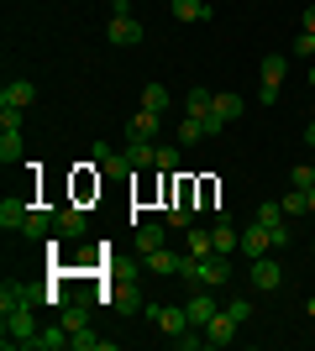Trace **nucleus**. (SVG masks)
<instances>
[{
	"mask_svg": "<svg viewBox=\"0 0 315 351\" xmlns=\"http://www.w3.org/2000/svg\"><path fill=\"white\" fill-rule=\"evenodd\" d=\"M179 278L200 283V289H226V283H231V263H226L221 252H210V257H189V252H184V273Z\"/></svg>",
	"mask_w": 315,
	"mask_h": 351,
	"instance_id": "1",
	"label": "nucleus"
},
{
	"mask_svg": "<svg viewBox=\"0 0 315 351\" xmlns=\"http://www.w3.org/2000/svg\"><path fill=\"white\" fill-rule=\"evenodd\" d=\"M5 346H32L37 341V320H32V304H21V309H5Z\"/></svg>",
	"mask_w": 315,
	"mask_h": 351,
	"instance_id": "2",
	"label": "nucleus"
},
{
	"mask_svg": "<svg viewBox=\"0 0 315 351\" xmlns=\"http://www.w3.org/2000/svg\"><path fill=\"white\" fill-rule=\"evenodd\" d=\"M237 116H242V95H215V100H210V110H205L200 121H205V132L215 136L226 121H237Z\"/></svg>",
	"mask_w": 315,
	"mask_h": 351,
	"instance_id": "3",
	"label": "nucleus"
},
{
	"mask_svg": "<svg viewBox=\"0 0 315 351\" xmlns=\"http://www.w3.org/2000/svg\"><path fill=\"white\" fill-rule=\"evenodd\" d=\"M21 236H32V241H47V236H58V210L32 205V215H27V226H21Z\"/></svg>",
	"mask_w": 315,
	"mask_h": 351,
	"instance_id": "4",
	"label": "nucleus"
},
{
	"mask_svg": "<svg viewBox=\"0 0 315 351\" xmlns=\"http://www.w3.org/2000/svg\"><path fill=\"white\" fill-rule=\"evenodd\" d=\"M231 341H237V320H231V315H226V309H215V315H210V325H205V346H231Z\"/></svg>",
	"mask_w": 315,
	"mask_h": 351,
	"instance_id": "5",
	"label": "nucleus"
},
{
	"mask_svg": "<svg viewBox=\"0 0 315 351\" xmlns=\"http://www.w3.org/2000/svg\"><path fill=\"white\" fill-rule=\"evenodd\" d=\"M279 283H284V267L273 263V257H253V289L257 293H273Z\"/></svg>",
	"mask_w": 315,
	"mask_h": 351,
	"instance_id": "6",
	"label": "nucleus"
},
{
	"mask_svg": "<svg viewBox=\"0 0 315 351\" xmlns=\"http://www.w3.org/2000/svg\"><path fill=\"white\" fill-rule=\"evenodd\" d=\"M105 37H110L116 47H132V43H142V21H137V16H110Z\"/></svg>",
	"mask_w": 315,
	"mask_h": 351,
	"instance_id": "7",
	"label": "nucleus"
},
{
	"mask_svg": "<svg viewBox=\"0 0 315 351\" xmlns=\"http://www.w3.org/2000/svg\"><path fill=\"white\" fill-rule=\"evenodd\" d=\"M32 100H37V84H27V79H11L0 89V110H27Z\"/></svg>",
	"mask_w": 315,
	"mask_h": 351,
	"instance_id": "8",
	"label": "nucleus"
},
{
	"mask_svg": "<svg viewBox=\"0 0 315 351\" xmlns=\"http://www.w3.org/2000/svg\"><path fill=\"white\" fill-rule=\"evenodd\" d=\"M210 247L221 252V257H226V252H242V231L231 226V220H226V210H221V220L210 226Z\"/></svg>",
	"mask_w": 315,
	"mask_h": 351,
	"instance_id": "9",
	"label": "nucleus"
},
{
	"mask_svg": "<svg viewBox=\"0 0 315 351\" xmlns=\"http://www.w3.org/2000/svg\"><path fill=\"white\" fill-rule=\"evenodd\" d=\"M148 267L158 273V278H179V273H184V252L158 247V252H148Z\"/></svg>",
	"mask_w": 315,
	"mask_h": 351,
	"instance_id": "10",
	"label": "nucleus"
},
{
	"mask_svg": "<svg viewBox=\"0 0 315 351\" xmlns=\"http://www.w3.org/2000/svg\"><path fill=\"white\" fill-rule=\"evenodd\" d=\"M126 162H132V168H158V142H148V136H126Z\"/></svg>",
	"mask_w": 315,
	"mask_h": 351,
	"instance_id": "11",
	"label": "nucleus"
},
{
	"mask_svg": "<svg viewBox=\"0 0 315 351\" xmlns=\"http://www.w3.org/2000/svg\"><path fill=\"white\" fill-rule=\"evenodd\" d=\"M184 309H189V325H195V330H205V325H210V315H215L221 304H215V293L205 289V293H195V299H189Z\"/></svg>",
	"mask_w": 315,
	"mask_h": 351,
	"instance_id": "12",
	"label": "nucleus"
},
{
	"mask_svg": "<svg viewBox=\"0 0 315 351\" xmlns=\"http://www.w3.org/2000/svg\"><path fill=\"white\" fill-rule=\"evenodd\" d=\"M158 330H168V336H184V330H189V309L158 304Z\"/></svg>",
	"mask_w": 315,
	"mask_h": 351,
	"instance_id": "13",
	"label": "nucleus"
},
{
	"mask_svg": "<svg viewBox=\"0 0 315 351\" xmlns=\"http://www.w3.org/2000/svg\"><path fill=\"white\" fill-rule=\"evenodd\" d=\"M273 247V236H268V226L263 220H253L247 231H242V252H253V257H263V252Z\"/></svg>",
	"mask_w": 315,
	"mask_h": 351,
	"instance_id": "14",
	"label": "nucleus"
},
{
	"mask_svg": "<svg viewBox=\"0 0 315 351\" xmlns=\"http://www.w3.org/2000/svg\"><path fill=\"white\" fill-rule=\"evenodd\" d=\"M174 21H210V5L205 0H168Z\"/></svg>",
	"mask_w": 315,
	"mask_h": 351,
	"instance_id": "15",
	"label": "nucleus"
},
{
	"mask_svg": "<svg viewBox=\"0 0 315 351\" xmlns=\"http://www.w3.org/2000/svg\"><path fill=\"white\" fill-rule=\"evenodd\" d=\"M27 215H32L27 199H5V205H0V226H5V231H21V226H27Z\"/></svg>",
	"mask_w": 315,
	"mask_h": 351,
	"instance_id": "16",
	"label": "nucleus"
},
{
	"mask_svg": "<svg viewBox=\"0 0 315 351\" xmlns=\"http://www.w3.org/2000/svg\"><path fill=\"white\" fill-rule=\"evenodd\" d=\"M58 346H69V325H47V330H37V341H32V351H58Z\"/></svg>",
	"mask_w": 315,
	"mask_h": 351,
	"instance_id": "17",
	"label": "nucleus"
},
{
	"mask_svg": "<svg viewBox=\"0 0 315 351\" xmlns=\"http://www.w3.org/2000/svg\"><path fill=\"white\" fill-rule=\"evenodd\" d=\"M158 126H163V116H152V110H137L132 121H126V136H158Z\"/></svg>",
	"mask_w": 315,
	"mask_h": 351,
	"instance_id": "18",
	"label": "nucleus"
},
{
	"mask_svg": "<svg viewBox=\"0 0 315 351\" xmlns=\"http://www.w3.org/2000/svg\"><path fill=\"white\" fill-rule=\"evenodd\" d=\"M163 220H168V226H184V231H189V220H195V205H189V189H179V199H174V205L163 210Z\"/></svg>",
	"mask_w": 315,
	"mask_h": 351,
	"instance_id": "19",
	"label": "nucleus"
},
{
	"mask_svg": "<svg viewBox=\"0 0 315 351\" xmlns=\"http://www.w3.org/2000/svg\"><path fill=\"white\" fill-rule=\"evenodd\" d=\"M84 226H90V220H84V210H79V205L58 210V236H84Z\"/></svg>",
	"mask_w": 315,
	"mask_h": 351,
	"instance_id": "20",
	"label": "nucleus"
},
{
	"mask_svg": "<svg viewBox=\"0 0 315 351\" xmlns=\"http://www.w3.org/2000/svg\"><path fill=\"white\" fill-rule=\"evenodd\" d=\"M69 346H79V351H110V346H116V341L95 336L90 325H84V330H69Z\"/></svg>",
	"mask_w": 315,
	"mask_h": 351,
	"instance_id": "21",
	"label": "nucleus"
},
{
	"mask_svg": "<svg viewBox=\"0 0 315 351\" xmlns=\"http://www.w3.org/2000/svg\"><path fill=\"white\" fill-rule=\"evenodd\" d=\"M284 73H289L284 53H263V84H284Z\"/></svg>",
	"mask_w": 315,
	"mask_h": 351,
	"instance_id": "22",
	"label": "nucleus"
},
{
	"mask_svg": "<svg viewBox=\"0 0 315 351\" xmlns=\"http://www.w3.org/2000/svg\"><path fill=\"white\" fill-rule=\"evenodd\" d=\"M168 105H174V100H168V89H163V84H142V110H152V116H163Z\"/></svg>",
	"mask_w": 315,
	"mask_h": 351,
	"instance_id": "23",
	"label": "nucleus"
},
{
	"mask_svg": "<svg viewBox=\"0 0 315 351\" xmlns=\"http://www.w3.org/2000/svg\"><path fill=\"white\" fill-rule=\"evenodd\" d=\"M0 162H5V168H11V162H21V132H16V126H5V132H0Z\"/></svg>",
	"mask_w": 315,
	"mask_h": 351,
	"instance_id": "24",
	"label": "nucleus"
},
{
	"mask_svg": "<svg viewBox=\"0 0 315 351\" xmlns=\"http://www.w3.org/2000/svg\"><path fill=\"white\" fill-rule=\"evenodd\" d=\"M210 100H215V95H210L205 84H195L189 95H184V116H205V110H210Z\"/></svg>",
	"mask_w": 315,
	"mask_h": 351,
	"instance_id": "25",
	"label": "nucleus"
},
{
	"mask_svg": "<svg viewBox=\"0 0 315 351\" xmlns=\"http://www.w3.org/2000/svg\"><path fill=\"white\" fill-rule=\"evenodd\" d=\"M63 325H69V330H84V325H90V304L69 299V304H63Z\"/></svg>",
	"mask_w": 315,
	"mask_h": 351,
	"instance_id": "26",
	"label": "nucleus"
},
{
	"mask_svg": "<svg viewBox=\"0 0 315 351\" xmlns=\"http://www.w3.org/2000/svg\"><path fill=\"white\" fill-rule=\"evenodd\" d=\"M184 252H189V257H210V231H195V226H189V236H184Z\"/></svg>",
	"mask_w": 315,
	"mask_h": 351,
	"instance_id": "27",
	"label": "nucleus"
},
{
	"mask_svg": "<svg viewBox=\"0 0 315 351\" xmlns=\"http://www.w3.org/2000/svg\"><path fill=\"white\" fill-rule=\"evenodd\" d=\"M200 136H210V132H205V121H200V116H184V121H179V147L200 142Z\"/></svg>",
	"mask_w": 315,
	"mask_h": 351,
	"instance_id": "28",
	"label": "nucleus"
},
{
	"mask_svg": "<svg viewBox=\"0 0 315 351\" xmlns=\"http://www.w3.org/2000/svg\"><path fill=\"white\" fill-rule=\"evenodd\" d=\"M279 205H284V215H310V194H305V189H289Z\"/></svg>",
	"mask_w": 315,
	"mask_h": 351,
	"instance_id": "29",
	"label": "nucleus"
},
{
	"mask_svg": "<svg viewBox=\"0 0 315 351\" xmlns=\"http://www.w3.org/2000/svg\"><path fill=\"white\" fill-rule=\"evenodd\" d=\"M137 247L158 252V247H163V226H137Z\"/></svg>",
	"mask_w": 315,
	"mask_h": 351,
	"instance_id": "30",
	"label": "nucleus"
},
{
	"mask_svg": "<svg viewBox=\"0 0 315 351\" xmlns=\"http://www.w3.org/2000/svg\"><path fill=\"white\" fill-rule=\"evenodd\" d=\"M226 315H231L237 325H247L253 320V299H226Z\"/></svg>",
	"mask_w": 315,
	"mask_h": 351,
	"instance_id": "31",
	"label": "nucleus"
},
{
	"mask_svg": "<svg viewBox=\"0 0 315 351\" xmlns=\"http://www.w3.org/2000/svg\"><path fill=\"white\" fill-rule=\"evenodd\" d=\"M268 236H273V247H289V241H294V231H289V215H284V220H273Z\"/></svg>",
	"mask_w": 315,
	"mask_h": 351,
	"instance_id": "32",
	"label": "nucleus"
},
{
	"mask_svg": "<svg viewBox=\"0 0 315 351\" xmlns=\"http://www.w3.org/2000/svg\"><path fill=\"white\" fill-rule=\"evenodd\" d=\"M289 184H294V189H315V168H289Z\"/></svg>",
	"mask_w": 315,
	"mask_h": 351,
	"instance_id": "33",
	"label": "nucleus"
},
{
	"mask_svg": "<svg viewBox=\"0 0 315 351\" xmlns=\"http://www.w3.org/2000/svg\"><path fill=\"white\" fill-rule=\"evenodd\" d=\"M174 346H179V351H195V346H205V330H200V336H195V325H189L184 336H174Z\"/></svg>",
	"mask_w": 315,
	"mask_h": 351,
	"instance_id": "34",
	"label": "nucleus"
},
{
	"mask_svg": "<svg viewBox=\"0 0 315 351\" xmlns=\"http://www.w3.org/2000/svg\"><path fill=\"white\" fill-rule=\"evenodd\" d=\"M158 168L174 173V168H179V147H158Z\"/></svg>",
	"mask_w": 315,
	"mask_h": 351,
	"instance_id": "35",
	"label": "nucleus"
},
{
	"mask_svg": "<svg viewBox=\"0 0 315 351\" xmlns=\"http://www.w3.org/2000/svg\"><path fill=\"white\" fill-rule=\"evenodd\" d=\"M253 220H263V226H273V220H284V205H268V199H263V210H257Z\"/></svg>",
	"mask_w": 315,
	"mask_h": 351,
	"instance_id": "36",
	"label": "nucleus"
},
{
	"mask_svg": "<svg viewBox=\"0 0 315 351\" xmlns=\"http://www.w3.org/2000/svg\"><path fill=\"white\" fill-rule=\"evenodd\" d=\"M310 53H315V32H305V27H300V43H294V58H310Z\"/></svg>",
	"mask_w": 315,
	"mask_h": 351,
	"instance_id": "37",
	"label": "nucleus"
},
{
	"mask_svg": "<svg viewBox=\"0 0 315 351\" xmlns=\"http://www.w3.org/2000/svg\"><path fill=\"white\" fill-rule=\"evenodd\" d=\"M116 304H121V309H142V293H132V289H116Z\"/></svg>",
	"mask_w": 315,
	"mask_h": 351,
	"instance_id": "38",
	"label": "nucleus"
},
{
	"mask_svg": "<svg viewBox=\"0 0 315 351\" xmlns=\"http://www.w3.org/2000/svg\"><path fill=\"white\" fill-rule=\"evenodd\" d=\"M305 32H315V5H305Z\"/></svg>",
	"mask_w": 315,
	"mask_h": 351,
	"instance_id": "39",
	"label": "nucleus"
},
{
	"mask_svg": "<svg viewBox=\"0 0 315 351\" xmlns=\"http://www.w3.org/2000/svg\"><path fill=\"white\" fill-rule=\"evenodd\" d=\"M305 142H310V147H315V121H310V126H305Z\"/></svg>",
	"mask_w": 315,
	"mask_h": 351,
	"instance_id": "40",
	"label": "nucleus"
},
{
	"mask_svg": "<svg viewBox=\"0 0 315 351\" xmlns=\"http://www.w3.org/2000/svg\"><path fill=\"white\" fill-rule=\"evenodd\" d=\"M310 84H315V69H310Z\"/></svg>",
	"mask_w": 315,
	"mask_h": 351,
	"instance_id": "41",
	"label": "nucleus"
},
{
	"mask_svg": "<svg viewBox=\"0 0 315 351\" xmlns=\"http://www.w3.org/2000/svg\"><path fill=\"white\" fill-rule=\"evenodd\" d=\"M310 252H315V236H310Z\"/></svg>",
	"mask_w": 315,
	"mask_h": 351,
	"instance_id": "42",
	"label": "nucleus"
},
{
	"mask_svg": "<svg viewBox=\"0 0 315 351\" xmlns=\"http://www.w3.org/2000/svg\"><path fill=\"white\" fill-rule=\"evenodd\" d=\"M310 152H315V147H310Z\"/></svg>",
	"mask_w": 315,
	"mask_h": 351,
	"instance_id": "43",
	"label": "nucleus"
}]
</instances>
